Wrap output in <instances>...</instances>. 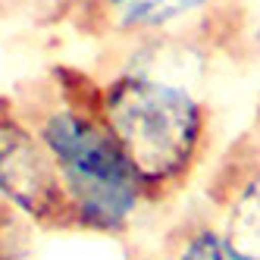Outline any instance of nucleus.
Returning <instances> with one entry per match:
<instances>
[{"label": "nucleus", "mask_w": 260, "mask_h": 260, "mask_svg": "<svg viewBox=\"0 0 260 260\" xmlns=\"http://www.w3.org/2000/svg\"><path fill=\"white\" fill-rule=\"evenodd\" d=\"M204 69L170 44H125L98 79V110L138 173L147 204L188 185L210 144V110L198 94Z\"/></svg>", "instance_id": "obj_1"}, {"label": "nucleus", "mask_w": 260, "mask_h": 260, "mask_svg": "<svg viewBox=\"0 0 260 260\" xmlns=\"http://www.w3.org/2000/svg\"><path fill=\"white\" fill-rule=\"evenodd\" d=\"M13 104L57 166L72 232L125 235L147 194L98 110V79L60 66L38 91Z\"/></svg>", "instance_id": "obj_2"}, {"label": "nucleus", "mask_w": 260, "mask_h": 260, "mask_svg": "<svg viewBox=\"0 0 260 260\" xmlns=\"http://www.w3.org/2000/svg\"><path fill=\"white\" fill-rule=\"evenodd\" d=\"M0 198L31 229L72 232L57 166L13 101L0 104Z\"/></svg>", "instance_id": "obj_3"}, {"label": "nucleus", "mask_w": 260, "mask_h": 260, "mask_svg": "<svg viewBox=\"0 0 260 260\" xmlns=\"http://www.w3.org/2000/svg\"><path fill=\"white\" fill-rule=\"evenodd\" d=\"M216 229L238 260H260V141L245 138L210 185Z\"/></svg>", "instance_id": "obj_4"}, {"label": "nucleus", "mask_w": 260, "mask_h": 260, "mask_svg": "<svg viewBox=\"0 0 260 260\" xmlns=\"http://www.w3.org/2000/svg\"><path fill=\"white\" fill-rule=\"evenodd\" d=\"M216 0H88L94 28L122 44L194 35Z\"/></svg>", "instance_id": "obj_5"}, {"label": "nucleus", "mask_w": 260, "mask_h": 260, "mask_svg": "<svg viewBox=\"0 0 260 260\" xmlns=\"http://www.w3.org/2000/svg\"><path fill=\"white\" fill-rule=\"evenodd\" d=\"M170 251L176 260H238L229 245L222 241L213 216H194L188 219L182 229H176V235L170 238Z\"/></svg>", "instance_id": "obj_6"}, {"label": "nucleus", "mask_w": 260, "mask_h": 260, "mask_svg": "<svg viewBox=\"0 0 260 260\" xmlns=\"http://www.w3.org/2000/svg\"><path fill=\"white\" fill-rule=\"evenodd\" d=\"M28 232L31 226L22 216H16L0 198V260H22L28 254Z\"/></svg>", "instance_id": "obj_7"}, {"label": "nucleus", "mask_w": 260, "mask_h": 260, "mask_svg": "<svg viewBox=\"0 0 260 260\" xmlns=\"http://www.w3.org/2000/svg\"><path fill=\"white\" fill-rule=\"evenodd\" d=\"M135 260H176L170 251H154V254H141V257H135Z\"/></svg>", "instance_id": "obj_8"}, {"label": "nucleus", "mask_w": 260, "mask_h": 260, "mask_svg": "<svg viewBox=\"0 0 260 260\" xmlns=\"http://www.w3.org/2000/svg\"><path fill=\"white\" fill-rule=\"evenodd\" d=\"M257 122H260V113H257ZM257 141H260V132H257Z\"/></svg>", "instance_id": "obj_9"}]
</instances>
